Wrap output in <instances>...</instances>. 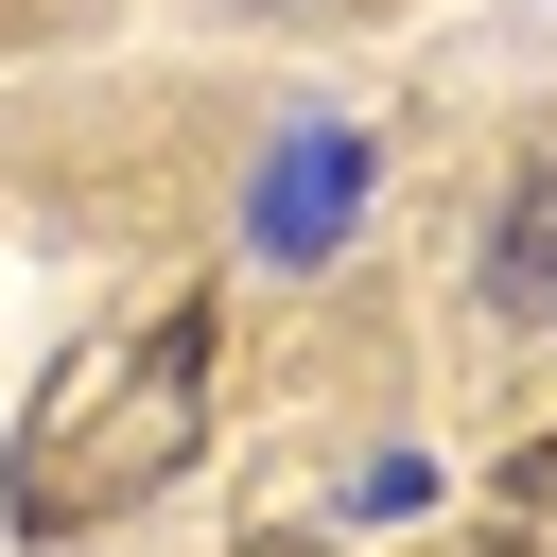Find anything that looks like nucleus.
Returning <instances> with one entry per match:
<instances>
[{
  "label": "nucleus",
  "mask_w": 557,
  "mask_h": 557,
  "mask_svg": "<svg viewBox=\"0 0 557 557\" xmlns=\"http://www.w3.org/2000/svg\"><path fill=\"white\" fill-rule=\"evenodd\" d=\"M348 209H366V139H348V122H296V139L261 157V191H244V244H261V261H331Z\"/></svg>",
  "instance_id": "nucleus-1"
},
{
  "label": "nucleus",
  "mask_w": 557,
  "mask_h": 557,
  "mask_svg": "<svg viewBox=\"0 0 557 557\" xmlns=\"http://www.w3.org/2000/svg\"><path fill=\"white\" fill-rule=\"evenodd\" d=\"M522 522H540V557H557V453H540V487H522Z\"/></svg>",
  "instance_id": "nucleus-3"
},
{
  "label": "nucleus",
  "mask_w": 557,
  "mask_h": 557,
  "mask_svg": "<svg viewBox=\"0 0 557 557\" xmlns=\"http://www.w3.org/2000/svg\"><path fill=\"white\" fill-rule=\"evenodd\" d=\"M487 313L505 331H557V157L505 191V226H487Z\"/></svg>",
  "instance_id": "nucleus-2"
}]
</instances>
